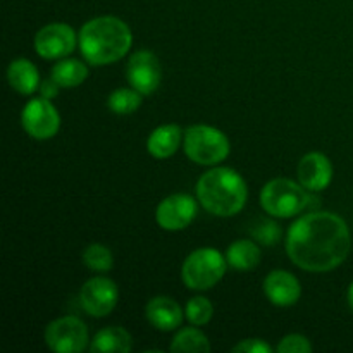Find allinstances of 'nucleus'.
I'll return each mask as SVG.
<instances>
[{
  "label": "nucleus",
  "mask_w": 353,
  "mask_h": 353,
  "mask_svg": "<svg viewBox=\"0 0 353 353\" xmlns=\"http://www.w3.org/2000/svg\"><path fill=\"white\" fill-rule=\"evenodd\" d=\"M285 248L290 261L303 271H334L350 254V228L334 212H309L290 226Z\"/></svg>",
  "instance_id": "nucleus-1"
},
{
  "label": "nucleus",
  "mask_w": 353,
  "mask_h": 353,
  "mask_svg": "<svg viewBox=\"0 0 353 353\" xmlns=\"http://www.w3.org/2000/svg\"><path fill=\"white\" fill-rule=\"evenodd\" d=\"M133 45V33L116 16H99L86 21L78 33L83 59L92 65H109L121 61Z\"/></svg>",
  "instance_id": "nucleus-2"
},
{
  "label": "nucleus",
  "mask_w": 353,
  "mask_h": 353,
  "mask_svg": "<svg viewBox=\"0 0 353 353\" xmlns=\"http://www.w3.org/2000/svg\"><path fill=\"white\" fill-rule=\"evenodd\" d=\"M248 199V186L243 176L231 168L214 165L196 183V200L209 214L231 217L241 212Z\"/></svg>",
  "instance_id": "nucleus-3"
},
{
  "label": "nucleus",
  "mask_w": 353,
  "mask_h": 353,
  "mask_svg": "<svg viewBox=\"0 0 353 353\" xmlns=\"http://www.w3.org/2000/svg\"><path fill=\"white\" fill-rule=\"evenodd\" d=\"M183 148L186 157L199 165L214 168L226 161L231 152L230 140L221 130L207 124H195L185 131Z\"/></svg>",
  "instance_id": "nucleus-4"
},
{
  "label": "nucleus",
  "mask_w": 353,
  "mask_h": 353,
  "mask_svg": "<svg viewBox=\"0 0 353 353\" xmlns=\"http://www.w3.org/2000/svg\"><path fill=\"white\" fill-rule=\"evenodd\" d=\"M228 271L226 255L216 248H196L181 265V279L188 290L205 292L214 288Z\"/></svg>",
  "instance_id": "nucleus-5"
},
{
  "label": "nucleus",
  "mask_w": 353,
  "mask_h": 353,
  "mask_svg": "<svg viewBox=\"0 0 353 353\" xmlns=\"http://www.w3.org/2000/svg\"><path fill=\"white\" fill-rule=\"evenodd\" d=\"M309 190L286 178L271 179L261 192V205L271 217H295L309 205Z\"/></svg>",
  "instance_id": "nucleus-6"
},
{
  "label": "nucleus",
  "mask_w": 353,
  "mask_h": 353,
  "mask_svg": "<svg viewBox=\"0 0 353 353\" xmlns=\"http://www.w3.org/2000/svg\"><path fill=\"white\" fill-rule=\"evenodd\" d=\"M45 343L55 353H79L88 347L90 333L79 317L64 316L45 327Z\"/></svg>",
  "instance_id": "nucleus-7"
},
{
  "label": "nucleus",
  "mask_w": 353,
  "mask_h": 353,
  "mask_svg": "<svg viewBox=\"0 0 353 353\" xmlns=\"http://www.w3.org/2000/svg\"><path fill=\"white\" fill-rule=\"evenodd\" d=\"M21 124L28 137L34 140H50L61 130V114L50 100L38 97L30 100L21 112Z\"/></svg>",
  "instance_id": "nucleus-8"
},
{
  "label": "nucleus",
  "mask_w": 353,
  "mask_h": 353,
  "mask_svg": "<svg viewBox=\"0 0 353 353\" xmlns=\"http://www.w3.org/2000/svg\"><path fill=\"white\" fill-rule=\"evenodd\" d=\"M33 45L41 59H64L78 47V34L65 23H48L37 31Z\"/></svg>",
  "instance_id": "nucleus-9"
},
{
  "label": "nucleus",
  "mask_w": 353,
  "mask_h": 353,
  "mask_svg": "<svg viewBox=\"0 0 353 353\" xmlns=\"http://www.w3.org/2000/svg\"><path fill=\"white\" fill-rule=\"evenodd\" d=\"M119 300V290L117 285L109 278L97 276L88 279L79 290V303L88 316L107 317L117 305Z\"/></svg>",
  "instance_id": "nucleus-10"
},
{
  "label": "nucleus",
  "mask_w": 353,
  "mask_h": 353,
  "mask_svg": "<svg viewBox=\"0 0 353 353\" xmlns=\"http://www.w3.org/2000/svg\"><path fill=\"white\" fill-rule=\"evenodd\" d=\"M126 79L131 88L143 97L157 92L162 81V65L157 55L150 50H138L131 54L126 64Z\"/></svg>",
  "instance_id": "nucleus-11"
},
{
  "label": "nucleus",
  "mask_w": 353,
  "mask_h": 353,
  "mask_svg": "<svg viewBox=\"0 0 353 353\" xmlns=\"http://www.w3.org/2000/svg\"><path fill=\"white\" fill-rule=\"evenodd\" d=\"M199 203L188 193H174L161 200L155 210V221L165 231H181L195 221Z\"/></svg>",
  "instance_id": "nucleus-12"
},
{
  "label": "nucleus",
  "mask_w": 353,
  "mask_h": 353,
  "mask_svg": "<svg viewBox=\"0 0 353 353\" xmlns=\"http://www.w3.org/2000/svg\"><path fill=\"white\" fill-rule=\"evenodd\" d=\"M296 174L303 188L309 192H323L333 181V164L321 152H309L300 159Z\"/></svg>",
  "instance_id": "nucleus-13"
},
{
  "label": "nucleus",
  "mask_w": 353,
  "mask_h": 353,
  "mask_svg": "<svg viewBox=\"0 0 353 353\" xmlns=\"http://www.w3.org/2000/svg\"><path fill=\"white\" fill-rule=\"evenodd\" d=\"M264 293L269 302L276 307H292L302 296L300 281L288 271L276 269L264 279Z\"/></svg>",
  "instance_id": "nucleus-14"
},
{
  "label": "nucleus",
  "mask_w": 353,
  "mask_h": 353,
  "mask_svg": "<svg viewBox=\"0 0 353 353\" xmlns=\"http://www.w3.org/2000/svg\"><path fill=\"white\" fill-rule=\"evenodd\" d=\"M145 317L155 330L169 333L181 326L185 312L171 296H155L145 307Z\"/></svg>",
  "instance_id": "nucleus-15"
},
{
  "label": "nucleus",
  "mask_w": 353,
  "mask_h": 353,
  "mask_svg": "<svg viewBox=\"0 0 353 353\" xmlns=\"http://www.w3.org/2000/svg\"><path fill=\"white\" fill-rule=\"evenodd\" d=\"M185 131L178 124H162L147 138V152L155 159H169L178 152Z\"/></svg>",
  "instance_id": "nucleus-16"
},
{
  "label": "nucleus",
  "mask_w": 353,
  "mask_h": 353,
  "mask_svg": "<svg viewBox=\"0 0 353 353\" xmlns=\"http://www.w3.org/2000/svg\"><path fill=\"white\" fill-rule=\"evenodd\" d=\"M7 81L10 88L19 95H33L40 88V72L37 65L28 59H14L7 68Z\"/></svg>",
  "instance_id": "nucleus-17"
},
{
  "label": "nucleus",
  "mask_w": 353,
  "mask_h": 353,
  "mask_svg": "<svg viewBox=\"0 0 353 353\" xmlns=\"http://www.w3.org/2000/svg\"><path fill=\"white\" fill-rule=\"evenodd\" d=\"M133 350V338L124 327L109 326L100 330L90 341L92 353H130Z\"/></svg>",
  "instance_id": "nucleus-18"
},
{
  "label": "nucleus",
  "mask_w": 353,
  "mask_h": 353,
  "mask_svg": "<svg viewBox=\"0 0 353 353\" xmlns=\"http://www.w3.org/2000/svg\"><path fill=\"white\" fill-rule=\"evenodd\" d=\"M228 265L234 271L248 272L254 271L262 261V252L257 241L236 240L226 250Z\"/></svg>",
  "instance_id": "nucleus-19"
},
{
  "label": "nucleus",
  "mask_w": 353,
  "mask_h": 353,
  "mask_svg": "<svg viewBox=\"0 0 353 353\" xmlns=\"http://www.w3.org/2000/svg\"><path fill=\"white\" fill-rule=\"evenodd\" d=\"M88 65L78 59H61L52 68L50 76L57 81L61 88H76L88 78Z\"/></svg>",
  "instance_id": "nucleus-20"
},
{
  "label": "nucleus",
  "mask_w": 353,
  "mask_h": 353,
  "mask_svg": "<svg viewBox=\"0 0 353 353\" xmlns=\"http://www.w3.org/2000/svg\"><path fill=\"white\" fill-rule=\"evenodd\" d=\"M171 352H186V353H207L210 352L209 338L205 333L195 327H183L179 333L172 338Z\"/></svg>",
  "instance_id": "nucleus-21"
},
{
  "label": "nucleus",
  "mask_w": 353,
  "mask_h": 353,
  "mask_svg": "<svg viewBox=\"0 0 353 353\" xmlns=\"http://www.w3.org/2000/svg\"><path fill=\"white\" fill-rule=\"evenodd\" d=\"M141 100H143V95L134 88H117L107 99V107L114 114L128 116V114H133L140 109Z\"/></svg>",
  "instance_id": "nucleus-22"
},
{
  "label": "nucleus",
  "mask_w": 353,
  "mask_h": 353,
  "mask_svg": "<svg viewBox=\"0 0 353 353\" xmlns=\"http://www.w3.org/2000/svg\"><path fill=\"white\" fill-rule=\"evenodd\" d=\"M81 261L90 271L93 272H109L114 265V257L110 248H107L102 243H90L83 250Z\"/></svg>",
  "instance_id": "nucleus-23"
},
{
  "label": "nucleus",
  "mask_w": 353,
  "mask_h": 353,
  "mask_svg": "<svg viewBox=\"0 0 353 353\" xmlns=\"http://www.w3.org/2000/svg\"><path fill=\"white\" fill-rule=\"evenodd\" d=\"M185 316L193 326H205V324L210 323V319L214 316L212 302L209 299H205V296H193L186 303Z\"/></svg>",
  "instance_id": "nucleus-24"
},
{
  "label": "nucleus",
  "mask_w": 353,
  "mask_h": 353,
  "mask_svg": "<svg viewBox=\"0 0 353 353\" xmlns=\"http://www.w3.org/2000/svg\"><path fill=\"white\" fill-rule=\"evenodd\" d=\"M250 234L257 243L264 247H272L281 240V226L272 219H257L250 228Z\"/></svg>",
  "instance_id": "nucleus-25"
},
{
  "label": "nucleus",
  "mask_w": 353,
  "mask_h": 353,
  "mask_svg": "<svg viewBox=\"0 0 353 353\" xmlns=\"http://www.w3.org/2000/svg\"><path fill=\"white\" fill-rule=\"evenodd\" d=\"M276 350L279 353H310L312 352V343H310L309 338H305L303 334L292 333L286 334V336L279 341Z\"/></svg>",
  "instance_id": "nucleus-26"
},
{
  "label": "nucleus",
  "mask_w": 353,
  "mask_h": 353,
  "mask_svg": "<svg viewBox=\"0 0 353 353\" xmlns=\"http://www.w3.org/2000/svg\"><path fill=\"white\" fill-rule=\"evenodd\" d=\"M234 353H272V347L261 338L241 340L233 347Z\"/></svg>",
  "instance_id": "nucleus-27"
},
{
  "label": "nucleus",
  "mask_w": 353,
  "mask_h": 353,
  "mask_svg": "<svg viewBox=\"0 0 353 353\" xmlns=\"http://www.w3.org/2000/svg\"><path fill=\"white\" fill-rule=\"evenodd\" d=\"M59 88H61V86H59L57 81H55V79L50 76V78L43 79V81L40 83L38 93H40V97H43V99L52 100L59 95Z\"/></svg>",
  "instance_id": "nucleus-28"
},
{
  "label": "nucleus",
  "mask_w": 353,
  "mask_h": 353,
  "mask_svg": "<svg viewBox=\"0 0 353 353\" xmlns=\"http://www.w3.org/2000/svg\"><path fill=\"white\" fill-rule=\"evenodd\" d=\"M347 302H348V307H350V310L353 312V281L350 283V286H348L347 290Z\"/></svg>",
  "instance_id": "nucleus-29"
}]
</instances>
